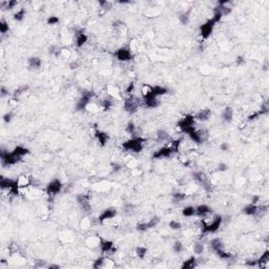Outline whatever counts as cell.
<instances>
[{
    "label": "cell",
    "mask_w": 269,
    "mask_h": 269,
    "mask_svg": "<svg viewBox=\"0 0 269 269\" xmlns=\"http://www.w3.org/2000/svg\"><path fill=\"white\" fill-rule=\"evenodd\" d=\"M222 217L221 216H216L215 218L210 220V222H207L206 220L202 221V233L207 234V233H213L220 228L222 224Z\"/></svg>",
    "instance_id": "6da1fadb"
},
{
    "label": "cell",
    "mask_w": 269,
    "mask_h": 269,
    "mask_svg": "<svg viewBox=\"0 0 269 269\" xmlns=\"http://www.w3.org/2000/svg\"><path fill=\"white\" fill-rule=\"evenodd\" d=\"M143 142L144 139L140 137H134V138L128 140L122 144V147L125 151H129L133 152H140L143 149Z\"/></svg>",
    "instance_id": "7a4b0ae2"
},
{
    "label": "cell",
    "mask_w": 269,
    "mask_h": 269,
    "mask_svg": "<svg viewBox=\"0 0 269 269\" xmlns=\"http://www.w3.org/2000/svg\"><path fill=\"white\" fill-rule=\"evenodd\" d=\"M195 119L194 116L187 115V116H185V117H183L181 120L178 122V126L182 131L188 134V133H190L191 130L195 129Z\"/></svg>",
    "instance_id": "3957f363"
},
{
    "label": "cell",
    "mask_w": 269,
    "mask_h": 269,
    "mask_svg": "<svg viewBox=\"0 0 269 269\" xmlns=\"http://www.w3.org/2000/svg\"><path fill=\"white\" fill-rule=\"evenodd\" d=\"M0 158H1V162L3 165H14L18 163L21 159L20 157H17L16 155L13 154V151L8 152V151H1L0 152Z\"/></svg>",
    "instance_id": "277c9868"
},
{
    "label": "cell",
    "mask_w": 269,
    "mask_h": 269,
    "mask_svg": "<svg viewBox=\"0 0 269 269\" xmlns=\"http://www.w3.org/2000/svg\"><path fill=\"white\" fill-rule=\"evenodd\" d=\"M216 23H217L216 21L213 20L212 18H210L209 20H207L206 22L203 24V25H201V27H200V34H201L202 38L206 39V38L209 37L210 34L212 33V30H213V27H215Z\"/></svg>",
    "instance_id": "5b68a950"
},
{
    "label": "cell",
    "mask_w": 269,
    "mask_h": 269,
    "mask_svg": "<svg viewBox=\"0 0 269 269\" xmlns=\"http://www.w3.org/2000/svg\"><path fill=\"white\" fill-rule=\"evenodd\" d=\"M63 185L61 181L59 180H53L52 182L48 183V185L47 186V194L48 195H56L57 194H59L62 189Z\"/></svg>",
    "instance_id": "8992f818"
},
{
    "label": "cell",
    "mask_w": 269,
    "mask_h": 269,
    "mask_svg": "<svg viewBox=\"0 0 269 269\" xmlns=\"http://www.w3.org/2000/svg\"><path fill=\"white\" fill-rule=\"evenodd\" d=\"M116 57L119 61H129L133 58V54L129 47H121L116 52Z\"/></svg>",
    "instance_id": "52a82bcc"
},
{
    "label": "cell",
    "mask_w": 269,
    "mask_h": 269,
    "mask_svg": "<svg viewBox=\"0 0 269 269\" xmlns=\"http://www.w3.org/2000/svg\"><path fill=\"white\" fill-rule=\"evenodd\" d=\"M173 154V149L169 147V146H164V147L160 148L159 151H155L154 155H152V158L154 159H161V158H168L170 157Z\"/></svg>",
    "instance_id": "ba28073f"
},
{
    "label": "cell",
    "mask_w": 269,
    "mask_h": 269,
    "mask_svg": "<svg viewBox=\"0 0 269 269\" xmlns=\"http://www.w3.org/2000/svg\"><path fill=\"white\" fill-rule=\"evenodd\" d=\"M124 108L125 111L128 113H134L138 108V101H137L136 98L134 97H129L127 98L126 100L124 101Z\"/></svg>",
    "instance_id": "9c48e42d"
},
{
    "label": "cell",
    "mask_w": 269,
    "mask_h": 269,
    "mask_svg": "<svg viewBox=\"0 0 269 269\" xmlns=\"http://www.w3.org/2000/svg\"><path fill=\"white\" fill-rule=\"evenodd\" d=\"M116 215H117V211L114 209V208H107L105 209L101 215L99 216V222L100 223H103L105 222L106 220H111V219H114Z\"/></svg>",
    "instance_id": "30bf717a"
},
{
    "label": "cell",
    "mask_w": 269,
    "mask_h": 269,
    "mask_svg": "<svg viewBox=\"0 0 269 269\" xmlns=\"http://www.w3.org/2000/svg\"><path fill=\"white\" fill-rule=\"evenodd\" d=\"M93 134H94V136L97 138V140L99 141V143L101 145L104 146L106 144V142H107V140L109 138L108 134H106L105 133H103V131H101L99 129H96V128H94Z\"/></svg>",
    "instance_id": "8fae6325"
},
{
    "label": "cell",
    "mask_w": 269,
    "mask_h": 269,
    "mask_svg": "<svg viewBox=\"0 0 269 269\" xmlns=\"http://www.w3.org/2000/svg\"><path fill=\"white\" fill-rule=\"evenodd\" d=\"M212 209L210 208L208 205H205V204H202V205H199L198 207H195V216L198 217H205L208 213H211Z\"/></svg>",
    "instance_id": "7c38bea8"
},
{
    "label": "cell",
    "mask_w": 269,
    "mask_h": 269,
    "mask_svg": "<svg viewBox=\"0 0 269 269\" xmlns=\"http://www.w3.org/2000/svg\"><path fill=\"white\" fill-rule=\"evenodd\" d=\"M243 212L247 216H255L256 213H259V206H256V204L250 203L244 207Z\"/></svg>",
    "instance_id": "4fadbf2b"
},
{
    "label": "cell",
    "mask_w": 269,
    "mask_h": 269,
    "mask_svg": "<svg viewBox=\"0 0 269 269\" xmlns=\"http://www.w3.org/2000/svg\"><path fill=\"white\" fill-rule=\"evenodd\" d=\"M87 42V36L85 35L83 32L76 34V39H75V44L77 47H81Z\"/></svg>",
    "instance_id": "5bb4252c"
},
{
    "label": "cell",
    "mask_w": 269,
    "mask_h": 269,
    "mask_svg": "<svg viewBox=\"0 0 269 269\" xmlns=\"http://www.w3.org/2000/svg\"><path fill=\"white\" fill-rule=\"evenodd\" d=\"M16 182H17V185L19 186L20 189L25 188V187H27V186L30 184V178L27 176H25V175H21V176L18 177V179L16 180Z\"/></svg>",
    "instance_id": "9a60e30c"
},
{
    "label": "cell",
    "mask_w": 269,
    "mask_h": 269,
    "mask_svg": "<svg viewBox=\"0 0 269 269\" xmlns=\"http://www.w3.org/2000/svg\"><path fill=\"white\" fill-rule=\"evenodd\" d=\"M77 200L79 202V204L81 205V207L83 208L84 210L88 211L91 208V205H90V201H88V197L85 195H78L77 197Z\"/></svg>",
    "instance_id": "2e32d148"
},
{
    "label": "cell",
    "mask_w": 269,
    "mask_h": 269,
    "mask_svg": "<svg viewBox=\"0 0 269 269\" xmlns=\"http://www.w3.org/2000/svg\"><path fill=\"white\" fill-rule=\"evenodd\" d=\"M168 91L167 88H165L163 86H159V85H157V86H151V95H152V96L155 97H159V96H163V95H165Z\"/></svg>",
    "instance_id": "e0dca14e"
},
{
    "label": "cell",
    "mask_w": 269,
    "mask_h": 269,
    "mask_svg": "<svg viewBox=\"0 0 269 269\" xmlns=\"http://www.w3.org/2000/svg\"><path fill=\"white\" fill-rule=\"evenodd\" d=\"M100 248H101V250H102L103 252H109V251L115 250L114 243L111 242V241H104V240H101Z\"/></svg>",
    "instance_id": "ac0fdd59"
},
{
    "label": "cell",
    "mask_w": 269,
    "mask_h": 269,
    "mask_svg": "<svg viewBox=\"0 0 269 269\" xmlns=\"http://www.w3.org/2000/svg\"><path fill=\"white\" fill-rule=\"evenodd\" d=\"M211 116V112L210 109H202L201 112H199L197 116L195 117V119H197L199 121H206L208 120L209 117Z\"/></svg>",
    "instance_id": "d6986e66"
},
{
    "label": "cell",
    "mask_w": 269,
    "mask_h": 269,
    "mask_svg": "<svg viewBox=\"0 0 269 269\" xmlns=\"http://www.w3.org/2000/svg\"><path fill=\"white\" fill-rule=\"evenodd\" d=\"M232 118H233V111H232L231 107H225V109L222 113V119L225 122H229L232 121Z\"/></svg>",
    "instance_id": "ffe728a7"
},
{
    "label": "cell",
    "mask_w": 269,
    "mask_h": 269,
    "mask_svg": "<svg viewBox=\"0 0 269 269\" xmlns=\"http://www.w3.org/2000/svg\"><path fill=\"white\" fill-rule=\"evenodd\" d=\"M210 246H211V248L215 252H218L220 250L224 249V245H223L222 241L219 239H213L211 242H210Z\"/></svg>",
    "instance_id": "44dd1931"
},
{
    "label": "cell",
    "mask_w": 269,
    "mask_h": 269,
    "mask_svg": "<svg viewBox=\"0 0 269 269\" xmlns=\"http://www.w3.org/2000/svg\"><path fill=\"white\" fill-rule=\"evenodd\" d=\"M197 266V260H195V256H190L188 260L184 261L182 265V268L183 269H191Z\"/></svg>",
    "instance_id": "7402d4cb"
},
{
    "label": "cell",
    "mask_w": 269,
    "mask_h": 269,
    "mask_svg": "<svg viewBox=\"0 0 269 269\" xmlns=\"http://www.w3.org/2000/svg\"><path fill=\"white\" fill-rule=\"evenodd\" d=\"M13 154H14V155H16L17 157L22 158L23 156H25V155L29 154V149L25 148V147H23V146L18 145V146H16V147L14 148Z\"/></svg>",
    "instance_id": "603a6c76"
},
{
    "label": "cell",
    "mask_w": 269,
    "mask_h": 269,
    "mask_svg": "<svg viewBox=\"0 0 269 269\" xmlns=\"http://www.w3.org/2000/svg\"><path fill=\"white\" fill-rule=\"evenodd\" d=\"M258 267H263L264 265H267L269 262V252L266 250V251L263 253V255L260 256V259L258 260Z\"/></svg>",
    "instance_id": "cb8c5ba5"
},
{
    "label": "cell",
    "mask_w": 269,
    "mask_h": 269,
    "mask_svg": "<svg viewBox=\"0 0 269 269\" xmlns=\"http://www.w3.org/2000/svg\"><path fill=\"white\" fill-rule=\"evenodd\" d=\"M41 59L38 57H32L29 59V66L30 69H39L41 66Z\"/></svg>",
    "instance_id": "d4e9b609"
},
{
    "label": "cell",
    "mask_w": 269,
    "mask_h": 269,
    "mask_svg": "<svg viewBox=\"0 0 269 269\" xmlns=\"http://www.w3.org/2000/svg\"><path fill=\"white\" fill-rule=\"evenodd\" d=\"M182 215L187 218L195 216V207L194 206H186L184 209L182 210Z\"/></svg>",
    "instance_id": "484cf974"
},
{
    "label": "cell",
    "mask_w": 269,
    "mask_h": 269,
    "mask_svg": "<svg viewBox=\"0 0 269 269\" xmlns=\"http://www.w3.org/2000/svg\"><path fill=\"white\" fill-rule=\"evenodd\" d=\"M189 19H190V10H189L188 12H185V13L181 14V15H180V17H179L180 22H181L182 24H184V25L188 24Z\"/></svg>",
    "instance_id": "4316f807"
},
{
    "label": "cell",
    "mask_w": 269,
    "mask_h": 269,
    "mask_svg": "<svg viewBox=\"0 0 269 269\" xmlns=\"http://www.w3.org/2000/svg\"><path fill=\"white\" fill-rule=\"evenodd\" d=\"M101 240L99 237H91L90 239L87 240V244L90 246H93V247H96V246H100V243H101Z\"/></svg>",
    "instance_id": "83f0119b"
},
{
    "label": "cell",
    "mask_w": 269,
    "mask_h": 269,
    "mask_svg": "<svg viewBox=\"0 0 269 269\" xmlns=\"http://www.w3.org/2000/svg\"><path fill=\"white\" fill-rule=\"evenodd\" d=\"M146 253H147V249L145 248V247L143 246H139L136 248V255L137 256H138L139 259H144V256L146 255Z\"/></svg>",
    "instance_id": "f1b7e54d"
},
{
    "label": "cell",
    "mask_w": 269,
    "mask_h": 269,
    "mask_svg": "<svg viewBox=\"0 0 269 269\" xmlns=\"http://www.w3.org/2000/svg\"><path fill=\"white\" fill-rule=\"evenodd\" d=\"M24 16H25V11H24L23 8H20V10H18L16 13L14 14V19L17 21H21L24 18Z\"/></svg>",
    "instance_id": "f546056e"
},
{
    "label": "cell",
    "mask_w": 269,
    "mask_h": 269,
    "mask_svg": "<svg viewBox=\"0 0 269 269\" xmlns=\"http://www.w3.org/2000/svg\"><path fill=\"white\" fill-rule=\"evenodd\" d=\"M183 249H184V246H183V244L180 242V241H177V242L173 243V252L180 253V252L183 251Z\"/></svg>",
    "instance_id": "4dcf8cb0"
},
{
    "label": "cell",
    "mask_w": 269,
    "mask_h": 269,
    "mask_svg": "<svg viewBox=\"0 0 269 269\" xmlns=\"http://www.w3.org/2000/svg\"><path fill=\"white\" fill-rule=\"evenodd\" d=\"M168 226H169V228L173 229V230H179V229L182 228V224L178 221H175V220H173V221L169 222V224H168Z\"/></svg>",
    "instance_id": "1f68e13d"
},
{
    "label": "cell",
    "mask_w": 269,
    "mask_h": 269,
    "mask_svg": "<svg viewBox=\"0 0 269 269\" xmlns=\"http://www.w3.org/2000/svg\"><path fill=\"white\" fill-rule=\"evenodd\" d=\"M85 109H87V111L91 112V113H96V112H98V109H100V106L97 105L96 103L91 102V103H88V105L86 106V108Z\"/></svg>",
    "instance_id": "d6a6232c"
},
{
    "label": "cell",
    "mask_w": 269,
    "mask_h": 269,
    "mask_svg": "<svg viewBox=\"0 0 269 269\" xmlns=\"http://www.w3.org/2000/svg\"><path fill=\"white\" fill-rule=\"evenodd\" d=\"M91 220L87 219V218L82 219V221L80 222V226H81L82 229H88V228L91 227Z\"/></svg>",
    "instance_id": "836d02e7"
},
{
    "label": "cell",
    "mask_w": 269,
    "mask_h": 269,
    "mask_svg": "<svg viewBox=\"0 0 269 269\" xmlns=\"http://www.w3.org/2000/svg\"><path fill=\"white\" fill-rule=\"evenodd\" d=\"M58 56L60 58H62V59H69V58L71 57V52L64 48V50H61L59 53H58Z\"/></svg>",
    "instance_id": "e575fe53"
},
{
    "label": "cell",
    "mask_w": 269,
    "mask_h": 269,
    "mask_svg": "<svg viewBox=\"0 0 269 269\" xmlns=\"http://www.w3.org/2000/svg\"><path fill=\"white\" fill-rule=\"evenodd\" d=\"M168 139V134L164 130H160L158 133V140L160 142H164Z\"/></svg>",
    "instance_id": "d590c367"
},
{
    "label": "cell",
    "mask_w": 269,
    "mask_h": 269,
    "mask_svg": "<svg viewBox=\"0 0 269 269\" xmlns=\"http://www.w3.org/2000/svg\"><path fill=\"white\" fill-rule=\"evenodd\" d=\"M204 250V246L202 243H195L194 245V251L197 253V255H201Z\"/></svg>",
    "instance_id": "8d00e7d4"
},
{
    "label": "cell",
    "mask_w": 269,
    "mask_h": 269,
    "mask_svg": "<svg viewBox=\"0 0 269 269\" xmlns=\"http://www.w3.org/2000/svg\"><path fill=\"white\" fill-rule=\"evenodd\" d=\"M107 91H108L109 96L113 97V98L116 97L119 94V90L115 86H107Z\"/></svg>",
    "instance_id": "74e56055"
},
{
    "label": "cell",
    "mask_w": 269,
    "mask_h": 269,
    "mask_svg": "<svg viewBox=\"0 0 269 269\" xmlns=\"http://www.w3.org/2000/svg\"><path fill=\"white\" fill-rule=\"evenodd\" d=\"M0 32H1V34H5L8 32V23L3 20L0 21Z\"/></svg>",
    "instance_id": "f35d334b"
},
{
    "label": "cell",
    "mask_w": 269,
    "mask_h": 269,
    "mask_svg": "<svg viewBox=\"0 0 269 269\" xmlns=\"http://www.w3.org/2000/svg\"><path fill=\"white\" fill-rule=\"evenodd\" d=\"M158 224H159V219L158 218H152L147 222V227H148V229L152 228V227H156Z\"/></svg>",
    "instance_id": "ab89813d"
},
{
    "label": "cell",
    "mask_w": 269,
    "mask_h": 269,
    "mask_svg": "<svg viewBox=\"0 0 269 269\" xmlns=\"http://www.w3.org/2000/svg\"><path fill=\"white\" fill-rule=\"evenodd\" d=\"M103 263H104V258H99L94 262V267L95 268H103Z\"/></svg>",
    "instance_id": "60d3db41"
},
{
    "label": "cell",
    "mask_w": 269,
    "mask_h": 269,
    "mask_svg": "<svg viewBox=\"0 0 269 269\" xmlns=\"http://www.w3.org/2000/svg\"><path fill=\"white\" fill-rule=\"evenodd\" d=\"M57 23H59V18L56 17V16H52L47 19L48 25H56Z\"/></svg>",
    "instance_id": "b9f144b4"
},
{
    "label": "cell",
    "mask_w": 269,
    "mask_h": 269,
    "mask_svg": "<svg viewBox=\"0 0 269 269\" xmlns=\"http://www.w3.org/2000/svg\"><path fill=\"white\" fill-rule=\"evenodd\" d=\"M126 131L128 134H134V131H136V127H134V123H129L126 126Z\"/></svg>",
    "instance_id": "7bdbcfd3"
},
{
    "label": "cell",
    "mask_w": 269,
    "mask_h": 269,
    "mask_svg": "<svg viewBox=\"0 0 269 269\" xmlns=\"http://www.w3.org/2000/svg\"><path fill=\"white\" fill-rule=\"evenodd\" d=\"M173 198H175L177 201H183L186 198V195L182 194V192H177V194L173 195Z\"/></svg>",
    "instance_id": "ee69618b"
},
{
    "label": "cell",
    "mask_w": 269,
    "mask_h": 269,
    "mask_svg": "<svg viewBox=\"0 0 269 269\" xmlns=\"http://www.w3.org/2000/svg\"><path fill=\"white\" fill-rule=\"evenodd\" d=\"M228 169V165L225 163H219L218 165V170L219 172H226Z\"/></svg>",
    "instance_id": "f6af8a7d"
},
{
    "label": "cell",
    "mask_w": 269,
    "mask_h": 269,
    "mask_svg": "<svg viewBox=\"0 0 269 269\" xmlns=\"http://www.w3.org/2000/svg\"><path fill=\"white\" fill-rule=\"evenodd\" d=\"M12 118H13V114H12L11 112H10V113H7V114L3 116V121L7 122V123H8V122L12 120Z\"/></svg>",
    "instance_id": "bcb514c9"
},
{
    "label": "cell",
    "mask_w": 269,
    "mask_h": 269,
    "mask_svg": "<svg viewBox=\"0 0 269 269\" xmlns=\"http://www.w3.org/2000/svg\"><path fill=\"white\" fill-rule=\"evenodd\" d=\"M220 149H221L222 151H227L229 149V144H228V143H226V142L222 143V144L220 145Z\"/></svg>",
    "instance_id": "7dc6e473"
},
{
    "label": "cell",
    "mask_w": 269,
    "mask_h": 269,
    "mask_svg": "<svg viewBox=\"0 0 269 269\" xmlns=\"http://www.w3.org/2000/svg\"><path fill=\"white\" fill-rule=\"evenodd\" d=\"M134 88V83H130V84H129V86H128V87L126 88V91H127L128 94L133 93Z\"/></svg>",
    "instance_id": "c3c4849f"
},
{
    "label": "cell",
    "mask_w": 269,
    "mask_h": 269,
    "mask_svg": "<svg viewBox=\"0 0 269 269\" xmlns=\"http://www.w3.org/2000/svg\"><path fill=\"white\" fill-rule=\"evenodd\" d=\"M259 200H260V197H259V195H253L252 199H251V203H252V204H256V203L259 202Z\"/></svg>",
    "instance_id": "681fc988"
},
{
    "label": "cell",
    "mask_w": 269,
    "mask_h": 269,
    "mask_svg": "<svg viewBox=\"0 0 269 269\" xmlns=\"http://www.w3.org/2000/svg\"><path fill=\"white\" fill-rule=\"evenodd\" d=\"M77 66H78V63L76 62V61H74V62H73V63H71V69H77Z\"/></svg>",
    "instance_id": "f907efd6"
},
{
    "label": "cell",
    "mask_w": 269,
    "mask_h": 269,
    "mask_svg": "<svg viewBox=\"0 0 269 269\" xmlns=\"http://www.w3.org/2000/svg\"><path fill=\"white\" fill-rule=\"evenodd\" d=\"M7 95H8V93L4 90V87H2V88H1V96L4 97V96H7Z\"/></svg>",
    "instance_id": "816d5d0a"
},
{
    "label": "cell",
    "mask_w": 269,
    "mask_h": 269,
    "mask_svg": "<svg viewBox=\"0 0 269 269\" xmlns=\"http://www.w3.org/2000/svg\"><path fill=\"white\" fill-rule=\"evenodd\" d=\"M48 268H60L59 265H50L48 266Z\"/></svg>",
    "instance_id": "f5cc1de1"
}]
</instances>
